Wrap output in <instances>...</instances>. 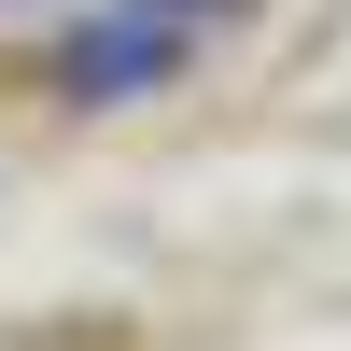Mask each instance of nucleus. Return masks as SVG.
I'll return each instance as SVG.
<instances>
[{"mask_svg": "<svg viewBox=\"0 0 351 351\" xmlns=\"http://www.w3.org/2000/svg\"><path fill=\"white\" fill-rule=\"evenodd\" d=\"M197 56V28L141 14V0H84L71 28H56V99L71 112H127V99H169Z\"/></svg>", "mask_w": 351, "mask_h": 351, "instance_id": "obj_1", "label": "nucleus"}, {"mask_svg": "<svg viewBox=\"0 0 351 351\" xmlns=\"http://www.w3.org/2000/svg\"><path fill=\"white\" fill-rule=\"evenodd\" d=\"M141 14H169V28H197V14H239V0H141Z\"/></svg>", "mask_w": 351, "mask_h": 351, "instance_id": "obj_2", "label": "nucleus"}, {"mask_svg": "<svg viewBox=\"0 0 351 351\" xmlns=\"http://www.w3.org/2000/svg\"><path fill=\"white\" fill-rule=\"evenodd\" d=\"M0 14H43V0H0Z\"/></svg>", "mask_w": 351, "mask_h": 351, "instance_id": "obj_3", "label": "nucleus"}]
</instances>
